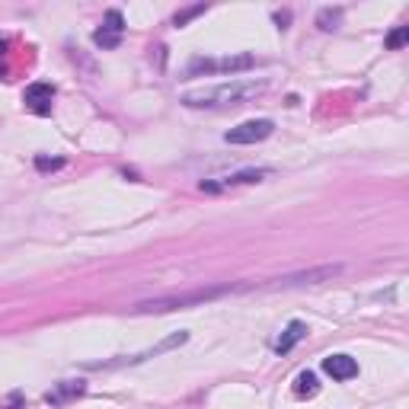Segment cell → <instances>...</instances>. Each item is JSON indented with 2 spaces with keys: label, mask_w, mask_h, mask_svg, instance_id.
<instances>
[{
  "label": "cell",
  "mask_w": 409,
  "mask_h": 409,
  "mask_svg": "<svg viewBox=\"0 0 409 409\" xmlns=\"http://www.w3.org/2000/svg\"><path fill=\"white\" fill-rule=\"evenodd\" d=\"M265 90V80H230V84H218L208 90H195L182 96V106L189 109H227V106H243L256 99Z\"/></svg>",
  "instance_id": "6da1fadb"
},
{
  "label": "cell",
  "mask_w": 409,
  "mask_h": 409,
  "mask_svg": "<svg viewBox=\"0 0 409 409\" xmlns=\"http://www.w3.org/2000/svg\"><path fill=\"white\" fill-rule=\"evenodd\" d=\"M243 284H215V288H195V291H182V294H163V298H151V301H138L132 307V313H170V310H186V307H199L208 304L215 298L240 291Z\"/></svg>",
  "instance_id": "7a4b0ae2"
},
{
  "label": "cell",
  "mask_w": 409,
  "mask_h": 409,
  "mask_svg": "<svg viewBox=\"0 0 409 409\" xmlns=\"http://www.w3.org/2000/svg\"><path fill=\"white\" fill-rule=\"evenodd\" d=\"M256 68V58L253 55H234V58H195L189 64L186 74L199 77V74H240V70H253Z\"/></svg>",
  "instance_id": "3957f363"
},
{
  "label": "cell",
  "mask_w": 409,
  "mask_h": 409,
  "mask_svg": "<svg viewBox=\"0 0 409 409\" xmlns=\"http://www.w3.org/2000/svg\"><path fill=\"white\" fill-rule=\"evenodd\" d=\"M272 132H275V122H272V118H250V122H240L237 128H230V132L224 134V141H227V144H259V141H265Z\"/></svg>",
  "instance_id": "277c9868"
},
{
  "label": "cell",
  "mask_w": 409,
  "mask_h": 409,
  "mask_svg": "<svg viewBox=\"0 0 409 409\" xmlns=\"http://www.w3.org/2000/svg\"><path fill=\"white\" fill-rule=\"evenodd\" d=\"M186 342H189V333H186V329H180V333L167 336V339H163V342H157V346H153V348H147V352L134 355V358H115V361H99V365H90V367H96V371H109V367H122V365H141V361L153 358V355H160V352H170V348H176V346H186Z\"/></svg>",
  "instance_id": "5b68a950"
},
{
  "label": "cell",
  "mask_w": 409,
  "mask_h": 409,
  "mask_svg": "<svg viewBox=\"0 0 409 409\" xmlns=\"http://www.w3.org/2000/svg\"><path fill=\"white\" fill-rule=\"evenodd\" d=\"M342 265H320V269H307V272H294V275H284V278H275L269 282V288H294V284H317V282H326V278L339 275Z\"/></svg>",
  "instance_id": "8992f818"
},
{
  "label": "cell",
  "mask_w": 409,
  "mask_h": 409,
  "mask_svg": "<svg viewBox=\"0 0 409 409\" xmlns=\"http://www.w3.org/2000/svg\"><path fill=\"white\" fill-rule=\"evenodd\" d=\"M122 32H125V20H122V13H118V10H109V13H106V23L93 32V42H96L99 49H118Z\"/></svg>",
  "instance_id": "52a82bcc"
},
{
  "label": "cell",
  "mask_w": 409,
  "mask_h": 409,
  "mask_svg": "<svg viewBox=\"0 0 409 409\" xmlns=\"http://www.w3.org/2000/svg\"><path fill=\"white\" fill-rule=\"evenodd\" d=\"M265 176H272L269 167H256V170H240V173H230L218 182H201L205 192H221V189H234V186H250V182H263Z\"/></svg>",
  "instance_id": "ba28073f"
},
{
  "label": "cell",
  "mask_w": 409,
  "mask_h": 409,
  "mask_svg": "<svg viewBox=\"0 0 409 409\" xmlns=\"http://www.w3.org/2000/svg\"><path fill=\"white\" fill-rule=\"evenodd\" d=\"M323 371L333 377V381H352V377H358V361H355L352 355H326Z\"/></svg>",
  "instance_id": "9c48e42d"
},
{
  "label": "cell",
  "mask_w": 409,
  "mask_h": 409,
  "mask_svg": "<svg viewBox=\"0 0 409 409\" xmlns=\"http://www.w3.org/2000/svg\"><path fill=\"white\" fill-rule=\"evenodd\" d=\"M51 99H55V87L51 84H29L26 93H23V103L32 112H39V115L51 112Z\"/></svg>",
  "instance_id": "30bf717a"
},
{
  "label": "cell",
  "mask_w": 409,
  "mask_h": 409,
  "mask_svg": "<svg viewBox=\"0 0 409 409\" xmlns=\"http://www.w3.org/2000/svg\"><path fill=\"white\" fill-rule=\"evenodd\" d=\"M304 336H307V323H301V320H291V323L284 326V333L275 339V352L278 355H288L301 339H304Z\"/></svg>",
  "instance_id": "8fae6325"
},
{
  "label": "cell",
  "mask_w": 409,
  "mask_h": 409,
  "mask_svg": "<svg viewBox=\"0 0 409 409\" xmlns=\"http://www.w3.org/2000/svg\"><path fill=\"white\" fill-rule=\"evenodd\" d=\"M87 384L84 381H61L55 390H49L45 394V403H51V406H61L64 400H74V396H84Z\"/></svg>",
  "instance_id": "7c38bea8"
},
{
  "label": "cell",
  "mask_w": 409,
  "mask_h": 409,
  "mask_svg": "<svg viewBox=\"0 0 409 409\" xmlns=\"http://www.w3.org/2000/svg\"><path fill=\"white\" fill-rule=\"evenodd\" d=\"M320 394V381L313 371H301L298 377H294V396H301V400H310V396Z\"/></svg>",
  "instance_id": "4fadbf2b"
},
{
  "label": "cell",
  "mask_w": 409,
  "mask_h": 409,
  "mask_svg": "<svg viewBox=\"0 0 409 409\" xmlns=\"http://www.w3.org/2000/svg\"><path fill=\"white\" fill-rule=\"evenodd\" d=\"M339 20H342V10H339V7H336V10H329V7H326V10H320L317 26L329 32V29H336V26H339Z\"/></svg>",
  "instance_id": "5bb4252c"
},
{
  "label": "cell",
  "mask_w": 409,
  "mask_h": 409,
  "mask_svg": "<svg viewBox=\"0 0 409 409\" xmlns=\"http://www.w3.org/2000/svg\"><path fill=\"white\" fill-rule=\"evenodd\" d=\"M409 42V26H396L394 32L387 35V49L390 51H396V49H403V45Z\"/></svg>",
  "instance_id": "9a60e30c"
},
{
  "label": "cell",
  "mask_w": 409,
  "mask_h": 409,
  "mask_svg": "<svg viewBox=\"0 0 409 409\" xmlns=\"http://www.w3.org/2000/svg\"><path fill=\"white\" fill-rule=\"evenodd\" d=\"M205 10H208V7H205V4H195V7L182 10V13H176V16H173V26H186L189 20H195V16H201V13H205Z\"/></svg>",
  "instance_id": "2e32d148"
},
{
  "label": "cell",
  "mask_w": 409,
  "mask_h": 409,
  "mask_svg": "<svg viewBox=\"0 0 409 409\" xmlns=\"http://www.w3.org/2000/svg\"><path fill=\"white\" fill-rule=\"evenodd\" d=\"M35 167L42 170V173H49V170H58V167H64V160H49V157H35Z\"/></svg>",
  "instance_id": "e0dca14e"
}]
</instances>
